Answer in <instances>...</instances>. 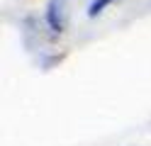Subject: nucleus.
Returning a JSON list of instances; mask_svg holds the SVG:
<instances>
[{"mask_svg":"<svg viewBox=\"0 0 151 146\" xmlns=\"http://www.w3.org/2000/svg\"><path fill=\"white\" fill-rule=\"evenodd\" d=\"M46 22L54 32H61L63 29V0H49V7H46Z\"/></svg>","mask_w":151,"mask_h":146,"instance_id":"nucleus-1","label":"nucleus"},{"mask_svg":"<svg viewBox=\"0 0 151 146\" xmlns=\"http://www.w3.org/2000/svg\"><path fill=\"white\" fill-rule=\"evenodd\" d=\"M112 3H115V0H93L90 7H88V15H90V17H98L102 10H105L107 5H112Z\"/></svg>","mask_w":151,"mask_h":146,"instance_id":"nucleus-2","label":"nucleus"}]
</instances>
